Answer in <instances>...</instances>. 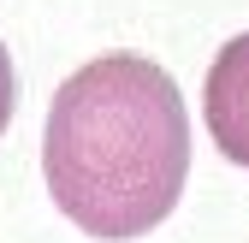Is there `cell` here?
<instances>
[{
    "instance_id": "obj_1",
    "label": "cell",
    "mask_w": 249,
    "mask_h": 243,
    "mask_svg": "<svg viewBox=\"0 0 249 243\" xmlns=\"http://www.w3.org/2000/svg\"><path fill=\"white\" fill-rule=\"evenodd\" d=\"M48 196L77 231L124 243L154 231L190 178V113L148 53H101L53 89L42 131Z\"/></svg>"
},
{
    "instance_id": "obj_2",
    "label": "cell",
    "mask_w": 249,
    "mask_h": 243,
    "mask_svg": "<svg viewBox=\"0 0 249 243\" xmlns=\"http://www.w3.org/2000/svg\"><path fill=\"white\" fill-rule=\"evenodd\" d=\"M202 119H208L213 148L231 166H249V36H231L213 53L208 83H202Z\"/></svg>"
},
{
    "instance_id": "obj_3",
    "label": "cell",
    "mask_w": 249,
    "mask_h": 243,
    "mask_svg": "<svg viewBox=\"0 0 249 243\" xmlns=\"http://www.w3.org/2000/svg\"><path fill=\"white\" fill-rule=\"evenodd\" d=\"M12 107H18V77H12L6 42H0V137H6V125H12Z\"/></svg>"
}]
</instances>
